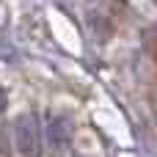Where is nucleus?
<instances>
[{
  "mask_svg": "<svg viewBox=\"0 0 157 157\" xmlns=\"http://www.w3.org/2000/svg\"><path fill=\"white\" fill-rule=\"evenodd\" d=\"M14 138H17V149L22 152V157H41V130L36 116L22 113L14 121Z\"/></svg>",
  "mask_w": 157,
  "mask_h": 157,
  "instance_id": "obj_1",
  "label": "nucleus"
},
{
  "mask_svg": "<svg viewBox=\"0 0 157 157\" xmlns=\"http://www.w3.org/2000/svg\"><path fill=\"white\" fill-rule=\"evenodd\" d=\"M6 105H8V99H6V91H3V88H0V113H3V110H6Z\"/></svg>",
  "mask_w": 157,
  "mask_h": 157,
  "instance_id": "obj_2",
  "label": "nucleus"
}]
</instances>
